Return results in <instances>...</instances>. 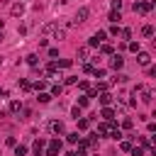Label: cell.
I'll return each mask as SVG.
<instances>
[{"label": "cell", "instance_id": "cell-19", "mask_svg": "<svg viewBox=\"0 0 156 156\" xmlns=\"http://www.w3.org/2000/svg\"><path fill=\"white\" fill-rule=\"evenodd\" d=\"M37 100H39V102H49V100H51V93H46V90H39V93H37Z\"/></svg>", "mask_w": 156, "mask_h": 156}, {"label": "cell", "instance_id": "cell-46", "mask_svg": "<svg viewBox=\"0 0 156 156\" xmlns=\"http://www.w3.org/2000/svg\"><path fill=\"white\" fill-rule=\"evenodd\" d=\"M146 129H149V132L154 134V132H156V122H149V124H146Z\"/></svg>", "mask_w": 156, "mask_h": 156}, {"label": "cell", "instance_id": "cell-43", "mask_svg": "<svg viewBox=\"0 0 156 156\" xmlns=\"http://www.w3.org/2000/svg\"><path fill=\"white\" fill-rule=\"evenodd\" d=\"M83 71H85V73H93L95 66H93V63H83Z\"/></svg>", "mask_w": 156, "mask_h": 156}, {"label": "cell", "instance_id": "cell-28", "mask_svg": "<svg viewBox=\"0 0 156 156\" xmlns=\"http://www.w3.org/2000/svg\"><path fill=\"white\" fill-rule=\"evenodd\" d=\"M129 154H132V156H144V146H132Z\"/></svg>", "mask_w": 156, "mask_h": 156}, {"label": "cell", "instance_id": "cell-36", "mask_svg": "<svg viewBox=\"0 0 156 156\" xmlns=\"http://www.w3.org/2000/svg\"><path fill=\"white\" fill-rule=\"evenodd\" d=\"M119 29H122L119 24H112V27H110V34H112V37H119Z\"/></svg>", "mask_w": 156, "mask_h": 156}, {"label": "cell", "instance_id": "cell-4", "mask_svg": "<svg viewBox=\"0 0 156 156\" xmlns=\"http://www.w3.org/2000/svg\"><path fill=\"white\" fill-rule=\"evenodd\" d=\"M105 37H107V32H102V29H98L90 39H88V46H100L102 41H105Z\"/></svg>", "mask_w": 156, "mask_h": 156}, {"label": "cell", "instance_id": "cell-8", "mask_svg": "<svg viewBox=\"0 0 156 156\" xmlns=\"http://www.w3.org/2000/svg\"><path fill=\"white\" fill-rule=\"evenodd\" d=\"M136 61H139V66H149V63H151V54H146V51H136Z\"/></svg>", "mask_w": 156, "mask_h": 156}, {"label": "cell", "instance_id": "cell-10", "mask_svg": "<svg viewBox=\"0 0 156 156\" xmlns=\"http://www.w3.org/2000/svg\"><path fill=\"white\" fill-rule=\"evenodd\" d=\"M10 15H12V17H22V15H24V5H22V2H15V5L10 7Z\"/></svg>", "mask_w": 156, "mask_h": 156}, {"label": "cell", "instance_id": "cell-44", "mask_svg": "<svg viewBox=\"0 0 156 156\" xmlns=\"http://www.w3.org/2000/svg\"><path fill=\"white\" fill-rule=\"evenodd\" d=\"M76 83H78L76 76H68V78H66V85H76Z\"/></svg>", "mask_w": 156, "mask_h": 156}, {"label": "cell", "instance_id": "cell-2", "mask_svg": "<svg viewBox=\"0 0 156 156\" xmlns=\"http://www.w3.org/2000/svg\"><path fill=\"white\" fill-rule=\"evenodd\" d=\"M88 17H90V10H88V7H80V10L73 15V20H71V27H78V24H83Z\"/></svg>", "mask_w": 156, "mask_h": 156}, {"label": "cell", "instance_id": "cell-24", "mask_svg": "<svg viewBox=\"0 0 156 156\" xmlns=\"http://www.w3.org/2000/svg\"><path fill=\"white\" fill-rule=\"evenodd\" d=\"M136 141H139V146H144V149H151V141H149V136H136Z\"/></svg>", "mask_w": 156, "mask_h": 156}, {"label": "cell", "instance_id": "cell-26", "mask_svg": "<svg viewBox=\"0 0 156 156\" xmlns=\"http://www.w3.org/2000/svg\"><path fill=\"white\" fill-rule=\"evenodd\" d=\"M54 29H56V24H54V22H46V24L41 27V32H44V34H51Z\"/></svg>", "mask_w": 156, "mask_h": 156}, {"label": "cell", "instance_id": "cell-38", "mask_svg": "<svg viewBox=\"0 0 156 156\" xmlns=\"http://www.w3.org/2000/svg\"><path fill=\"white\" fill-rule=\"evenodd\" d=\"M78 88H80L83 93H88V90H90V85H88V80H78Z\"/></svg>", "mask_w": 156, "mask_h": 156}, {"label": "cell", "instance_id": "cell-37", "mask_svg": "<svg viewBox=\"0 0 156 156\" xmlns=\"http://www.w3.org/2000/svg\"><path fill=\"white\" fill-rule=\"evenodd\" d=\"M63 37H66V32H63V29H58V27H56V29H54V39H63Z\"/></svg>", "mask_w": 156, "mask_h": 156}, {"label": "cell", "instance_id": "cell-40", "mask_svg": "<svg viewBox=\"0 0 156 156\" xmlns=\"http://www.w3.org/2000/svg\"><path fill=\"white\" fill-rule=\"evenodd\" d=\"M20 115H22V119H27V117H29V115H32V110H29V107H24V105H22V110H20Z\"/></svg>", "mask_w": 156, "mask_h": 156}, {"label": "cell", "instance_id": "cell-11", "mask_svg": "<svg viewBox=\"0 0 156 156\" xmlns=\"http://www.w3.org/2000/svg\"><path fill=\"white\" fill-rule=\"evenodd\" d=\"M98 100H100V105H102V107H107V105L112 102V95H110L107 90H102V93H98Z\"/></svg>", "mask_w": 156, "mask_h": 156}, {"label": "cell", "instance_id": "cell-47", "mask_svg": "<svg viewBox=\"0 0 156 156\" xmlns=\"http://www.w3.org/2000/svg\"><path fill=\"white\" fill-rule=\"evenodd\" d=\"M5 144H7V146H15L17 141H15V136H7V139H5Z\"/></svg>", "mask_w": 156, "mask_h": 156}, {"label": "cell", "instance_id": "cell-5", "mask_svg": "<svg viewBox=\"0 0 156 156\" xmlns=\"http://www.w3.org/2000/svg\"><path fill=\"white\" fill-rule=\"evenodd\" d=\"M112 127H115V122H100L95 134H100V136H110V129H112Z\"/></svg>", "mask_w": 156, "mask_h": 156}, {"label": "cell", "instance_id": "cell-22", "mask_svg": "<svg viewBox=\"0 0 156 156\" xmlns=\"http://www.w3.org/2000/svg\"><path fill=\"white\" fill-rule=\"evenodd\" d=\"M20 110H22V102H20V100H12V102H10V112L20 115Z\"/></svg>", "mask_w": 156, "mask_h": 156}, {"label": "cell", "instance_id": "cell-34", "mask_svg": "<svg viewBox=\"0 0 156 156\" xmlns=\"http://www.w3.org/2000/svg\"><path fill=\"white\" fill-rule=\"evenodd\" d=\"M20 88H22V90H32V83H29L27 78H22V80H20Z\"/></svg>", "mask_w": 156, "mask_h": 156}, {"label": "cell", "instance_id": "cell-18", "mask_svg": "<svg viewBox=\"0 0 156 156\" xmlns=\"http://www.w3.org/2000/svg\"><path fill=\"white\" fill-rule=\"evenodd\" d=\"M100 51H102V54H107V56H112V54H115V46H112V44H105V41H102V44H100Z\"/></svg>", "mask_w": 156, "mask_h": 156}, {"label": "cell", "instance_id": "cell-13", "mask_svg": "<svg viewBox=\"0 0 156 156\" xmlns=\"http://www.w3.org/2000/svg\"><path fill=\"white\" fill-rule=\"evenodd\" d=\"M49 129H51L54 134H63V129H66V127H63V122H61V119H54V122L49 124Z\"/></svg>", "mask_w": 156, "mask_h": 156}, {"label": "cell", "instance_id": "cell-7", "mask_svg": "<svg viewBox=\"0 0 156 156\" xmlns=\"http://www.w3.org/2000/svg\"><path fill=\"white\" fill-rule=\"evenodd\" d=\"M44 149H46L44 139H37V141L32 144V154H34V156H41V154H44Z\"/></svg>", "mask_w": 156, "mask_h": 156}, {"label": "cell", "instance_id": "cell-27", "mask_svg": "<svg viewBox=\"0 0 156 156\" xmlns=\"http://www.w3.org/2000/svg\"><path fill=\"white\" fill-rule=\"evenodd\" d=\"M127 49H129L132 54H136V51H141V46H139V41H129V44H127Z\"/></svg>", "mask_w": 156, "mask_h": 156}, {"label": "cell", "instance_id": "cell-50", "mask_svg": "<svg viewBox=\"0 0 156 156\" xmlns=\"http://www.w3.org/2000/svg\"><path fill=\"white\" fill-rule=\"evenodd\" d=\"M2 27H5V20H0V32H2Z\"/></svg>", "mask_w": 156, "mask_h": 156}, {"label": "cell", "instance_id": "cell-49", "mask_svg": "<svg viewBox=\"0 0 156 156\" xmlns=\"http://www.w3.org/2000/svg\"><path fill=\"white\" fill-rule=\"evenodd\" d=\"M2 98H7V90H5V88H0V100H2Z\"/></svg>", "mask_w": 156, "mask_h": 156}, {"label": "cell", "instance_id": "cell-35", "mask_svg": "<svg viewBox=\"0 0 156 156\" xmlns=\"http://www.w3.org/2000/svg\"><path fill=\"white\" fill-rule=\"evenodd\" d=\"M132 146H134L132 141H119V149H122V151H127V154H129V149H132Z\"/></svg>", "mask_w": 156, "mask_h": 156}, {"label": "cell", "instance_id": "cell-52", "mask_svg": "<svg viewBox=\"0 0 156 156\" xmlns=\"http://www.w3.org/2000/svg\"><path fill=\"white\" fill-rule=\"evenodd\" d=\"M0 41H2V32H0Z\"/></svg>", "mask_w": 156, "mask_h": 156}, {"label": "cell", "instance_id": "cell-42", "mask_svg": "<svg viewBox=\"0 0 156 156\" xmlns=\"http://www.w3.org/2000/svg\"><path fill=\"white\" fill-rule=\"evenodd\" d=\"M93 76H95V78H105V68H95Z\"/></svg>", "mask_w": 156, "mask_h": 156}, {"label": "cell", "instance_id": "cell-41", "mask_svg": "<svg viewBox=\"0 0 156 156\" xmlns=\"http://www.w3.org/2000/svg\"><path fill=\"white\" fill-rule=\"evenodd\" d=\"M132 127H134V122H132L129 117H127V119H122V129H132Z\"/></svg>", "mask_w": 156, "mask_h": 156}, {"label": "cell", "instance_id": "cell-53", "mask_svg": "<svg viewBox=\"0 0 156 156\" xmlns=\"http://www.w3.org/2000/svg\"><path fill=\"white\" fill-rule=\"evenodd\" d=\"M0 66H2V58H0Z\"/></svg>", "mask_w": 156, "mask_h": 156}, {"label": "cell", "instance_id": "cell-6", "mask_svg": "<svg viewBox=\"0 0 156 156\" xmlns=\"http://www.w3.org/2000/svg\"><path fill=\"white\" fill-rule=\"evenodd\" d=\"M110 66H112L115 71H122V66H124V58H122V54H112V61H110Z\"/></svg>", "mask_w": 156, "mask_h": 156}, {"label": "cell", "instance_id": "cell-31", "mask_svg": "<svg viewBox=\"0 0 156 156\" xmlns=\"http://www.w3.org/2000/svg\"><path fill=\"white\" fill-rule=\"evenodd\" d=\"M76 122H78V129H88V124H90V122H88L85 117H78Z\"/></svg>", "mask_w": 156, "mask_h": 156}, {"label": "cell", "instance_id": "cell-9", "mask_svg": "<svg viewBox=\"0 0 156 156\" xmlns=\"http://www.w3.org/2000/svg\"><path fill=\"white\" fill-rule=\"evenodd\" d=\"M141 102H146V105H151V100H154V90L151 88H141Z\"/></svg>", "mask_w": 156, "mask_h": 156}, {"label": "cell", "instance_id": "cell-1", "mask_svg": "<svg viewBox=\"0 0 156 156\" xmlns=\"http://www.w3.org/2000/svg\"><path fill=\"white\" fill-rule=\"evenodd\" d=\"M61 146H63V144H61V139H58V136H54V139L46 144V149H44V151H46V156H58V154H61Z\"/></svg>", "mask_w": 156, "mask_h": 156}, {"label": "cell", "instance_id": "cell-3", "mask_svg": "<svg viewBox=\"0 0 156 156\" xmlns=\"http://www.w3.org/2000/svg\"><path fill=\"white\" fill-rule=\"evenodd\" d=\"M132 10H134V12H139V15H146V12H151V10H154V2H151V0H149V2H134V5H132Z\"/></svg>", "mask_w": 156, "mask_h": 156}, {"label": "cell", "instance_id": "cell-45", "mask_svg": "<svg viewBox=\"0 0 156 156\" xmlns=\"http://www.w3.org/2000/svg\"><path fill=\"white\" fill-rule=\"evenodd\" d=\"M141 88H144V85H134V88H132V95H134V98H136V95H139V93H141Z\"/></svg>", "mask_w": 156, "mask_h": 156}, {"label": "cell", "instance_id": "cell-32", "mask_svg": "<svg viewBox=\"0 0 156 156\" xmlns=\"http://www.w3.org/2000/svg\"><path fill=\"white\" fill-rule=\"evenodd\" d=\"M119 37H122V39H132V29H127V27L119 29Z\"/></svg>", "mask_w": 156, "mask_h": 156}, {"label": "cell", "instance_id": "cell-48", "mask_svg": "<svg viewBox=\"0 0 156 156\" xmlns=\"http://www.w3.org/2000/svg\"><path fill=\"white\" fill-rule=\"evenodd\" d=\"M122 7V0H112V10H119Z\"/></svg>", "mask_w": 156, "mask_h": 156}, {"label": "cell", "instance_id": "cell-14", "mask_svg": "<svg viewBox=\"0 0 156 156\" xmlns=\"http://www.w3.org/2000/svg\"><path fill=\"white\" fill-rule=\"evenodd\" d=\"M107 20H110L112 24H119V20H122V15H119V10H112V12L107 15Z\"/></svg>", "mask_w": 156, "mask_h": 156}, {"label": "cell", "instance_id": "cell-51", "mask_svg": "<svg viewBox=\"0 0 156 156\" xmlns=\"http://www.w3.org/2000/svg\"><path fill=\"white\" fill-rule=\"evenodd\" d=\"M66 156H76V151H68V154H66Z\"/></svg>", "mask_w": 156, "mask_h": 156}, {"label": "cell", "instance_id": "cell-23", "mask_svg": "<svg viewBox=\"0 0 156 156\" xmlns=\"http://www.w3.org/2000/svg\"><path fill=\"white\" fill-rule=\"evenodd\" d=\"M78 139H80V136H78V132H71V134H66V141H68V144H78Z\"/></svg>", "mask_w": 156, "mask_h": 156}, {"label": "cell", "instance_id": "cell-17", "mask_svg": "<svg viewBox=\"0 0 156 156\" xmlns=\"http://www.w3.org/2000/svg\"><path fill=\"white\" fill-rule=\"evenodd\" d=\"M141 37L151 39V37H154V27H151V24H144V27H141Z\"/></svg>", "mask_w": 156, "mask_h": 156}, {"label": "cell", "instance_id": "cell-33", "mask_svg": "<svg viewBox=\"0 0 156 156\" xmlns=\"http://www.w3.org/2000/svg\"><path fill=\"white\" fill-rule=\"evenodd\" d=\"M115 83H127L129 80V76H124V73H117V78H112Z\"/></svg>", "mask_w": 156, "mask_h": 156}, {"label": "cell", "instance_id": "cell-25", "mask_svg": "<svg viewBox=\"0 0 156 156\" xmlns=\"http://www.w3.org/2000/svg\"><path fill=\"white\" fill-rule=\"evenodd\" d=\"M15 156H27V146H22V144H15Z\"/></svg>", "mask_w": 156, "mask_h": 156}, {"label": "cell", "instance_id": "cell-29", "mask_svg": "<svg viewBox=\"0 0 156 156\" xmlns=\"http://www.w3.org/2000/svg\"><path fill=\"white\" fill-rule=\"evenodd\" d=\"M71 66H73L71 58H61V61H58V68H71Z\"/></svg>", "mask_w": 156, "mask_h": 156}, {"label": "cell", "instance_id": "cell-30", "mask_svg": "<svg viewBox=\"0 0 156 156\" xmlns=\"http://www.w3.org/2000/svg\"><path fill=\"white\" fill-rule=\"evenodd\" d=\"M85 105H90V98L88 95H80L78 98V107H85Z\"/></svg>", "mask_w": 156, "mask_h": 156}, {"label": "cell", "instance_id": "cell-20", "mask_svg": "<svg viewBox=\"0 0 156 156\" xmlns=\"http://www.w3.org/2000/svg\"><path fill=\"white\" fill-rule=\"evenodd\" d=\"M27 63H29L32 68H37V66H39V56H37V54H29V56H27Z\"/></svg>", "mask_w": 156, "mask_h": 156}, {"label": "cell", "instance_id": "cell-39", "mask_svg": "<svg viewBox=\"0 0 156 156\" xmlns=\"http://www.w3.org/2000/svg\"><path fill=\"white\" fill-rule=\"evenodd\" d=\"M107 88H110V85H107V83H105V80H100V83H98V85H95V90H98V93H102V90H107Z\"/></svg>", "mask_w": 156, "mask_h": 156}, {"label": "cell", "instance_id": "cell-21", "mask_svg": "<svg viewBox=\"0 0 156 156\" xmlns=\"http://www.w3.org/2000/svg\"><path fill=\"white\" fill-rule=\"evenodd\" d=\"M49 93H51V98H54V95H61V93H63V85H61V83H54Z\"/></svg>", "mask_w": 156, "mask_h": 156}, {"label": "cell", "instance_id": "cell-12", "mask_svg": "<svg viewBox=\"0 0 156 156\" xmlns=\"http://www.w3.org/2000/svg\"><path fill=\"white\" fill-rule=\"evenodd\" d=\"M100 115H102V119H105V122H115V110H112L110 105H107V107H102V112H100Z\"/></svg>", "mask_w": 156, "mask_h": 156}, {"label": "cell", "instance_id": "cell-15", "mask_svg": "<svg viewBox=\"0 0 156 156\" xmlns=\"http://www.w3.org/2000/svg\"><path fill=\"white\" fill-rule=\"evenodd\" d=\"M88 56H90V46L85 44V46H80V49H78V58H80V61H85Z\"/></svg>", "mask_w": 156, "mask_h": 156}, {"label": "cell", "instance_id": "cell-16", "mask_svg": "<svg viewBox=\"0 0 156 156\" xmlns=\"http://www.w3.org/2000/svg\"><path fill=\"white\" fill-rule=\"evenodd\" d=\"M44 88H46V78H39V80H34V83H32V90H37V93H39V90H44Z\"/></svg>", "mask_w": 156, "mask_h": 156}]
</instances>
